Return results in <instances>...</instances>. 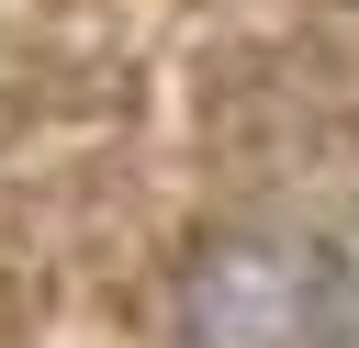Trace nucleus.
Returning a JSON list of instances; mask_svg holds the SVG:
<instances>
[{
  "label": "nucleus",
  "instance_id": "obj_1",
  "mask_svg": "<svg viewBox=\"0 0 359 348\" xmlns=\"http://www.w3.org/2000/svg\"><path fill=\"white\" fill-rule=\"evenodd\" d=\"M180 348H359V258L325 225H224L168 281Z\"/></svg>",
  "mask_w": 359,
  "mask_h": 348
}]
</instances>
